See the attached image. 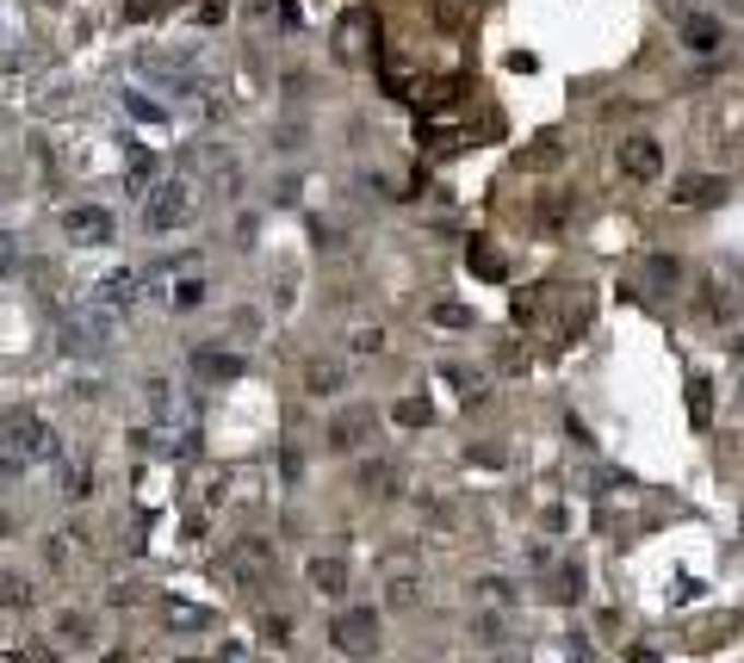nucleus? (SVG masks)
Wrapping results in <instances>:
<instances>
[{"mask_svg":"<svg viewBox=\"0 0 744 663\" xmlns=\"http://www.w3.org/2000/svg\"><path fill=\"white\" fill-rule=\"evenodd\" d=\"M0 447H13L25 465H32V459H57V435H50V422L32 416V410H13V416H7V435H0Z\"/></svg>","mask_w":744,"mask_h":663,"instance_id":"f257e3e1","label":"nucleus"},{"mask_svg":"<svg viewBox=\"0 0 744 663\" xmlns=\"http://www.w3.org/2000/svg\"><path fill=\"white\" fill-rule=\"evenodd\" d=\"M143 217H150V229H155V236H168V229H180V224L192 217V180H180V174H174V180L150 187V211H143Z\"/></svg>","mask_w":744,"mask_h":663,"instance_id":"f03ea898","label":"nucleus"},{"mask_svg":"<svg viewBox=\"0 0 744 663\" xmlns=\"http://www.w3.org/2000/svg\"><path fill=\"white\" fill-rule=\"evenodd\" d=\"M335 651H347V658H373L379 651V614L373 607H347V614H335Z\"/></svg>","mask_w":744,"mask_h":663,"instance_id":"7ed1b4c3","label":"nucleus"},{"mask_svg":"<svg viewBox=\"0 0 744 663\" xmlns=\"http://www.w3.org/2000/svg\"><path fill=\"white\" fill-rule=\"evenodd\" d=\"M62 236L81 242V248H99V242H113L118 236V224H113V211L106 205H69L62 211Z\"/></svg>","mask_w":744,"mask_h":663,"instance_id":"20e7f679","label":"nucleus"},{"mask_svg":"<svg viewBox=\"0 0 744 663\" xmlns=\"http://www.w3.org/2000/svg\"><path fill=\"white\" fill-rule=\"evenodd\" d=\"M621 174L651 187L658 174H664V150H658V137H621Z\"/></svg>","mask_w":744,"mask_h":663,"instance_id":"39448f33","label":"nucleus"},{"mask_svg":"<svg viewBox=\"0 0 744 663\" xmlns=\"http://www.w3.org/2000/svg\"><path fill=\"white\" fill-rule=\"evenodd\" d=\"M94 304H99V310H113V317H125V310L137 304V273H131V267H113V273H99Z\"/></svg>","mask_w":744,"mask_h":663,"instance_id":"423d86ee","label":"nucleus"},{"mask_svg":"<svg viewBox=\"0 0 744 663\" xmlns=\"http://www.w3.org/2000/svg\"><path fill=\"white\" fill-rule=\"evenodd\" d=\"M192 372H199V379H211V384H224V379H243L248 366H243V354H224V347H199V354H192Z\"/></svg>","mask_w":744,"mask_h":663,"instance_id":"0eeeda50","label":"nucleus"},{"mask_svg":"<svg viewBox=\"0 0 744 663\" xmlns=\"http://www.w3.org/2000/svg\"><path fill=\"white\" fill-rule=\"evenodd\" d=\"M229 565H236V577L255 589V583H261V577L273 570V546H261V540H243V546L229 552Z\"/></svg>","mask_w":744,"mask_h":663,"instance_id":"6e6552de","label":"nucleus"},{"mask_svg":"<svg viewBox=\"0 0 744 663\" xmlns=\"http://www.w3.org/2000/svg\"><path fill=\"white\" fill-rule=\"evenodd\" d=\"M310 589H317V595H329V602H342L347 595V565L342 558H335V552H329V558H310Z\"/></svg>","mask_w":744,"mask_h":663,"instance_id":"1a4fd4ad","label":"nucleus"},{"mask_svg":"<svg viewBox=\"0 0 744 663\" xmlns=\"http://www.w3.org/2000/svg\"><path fill=\"white\" fill-rule=\"evenodd\" d=\"M366 428H373V410H342L335 428H329V447H335V453H354L366 440Z\"/></svg>","mask_w":744,"mask_h":663,"instance_id":"9d476101","label":"nucleus"},{"mask_svg":"<svg viewBox=\"0 0 744 663\" xmlns=\"http://www.w3.org/2000/svg\"><path fill=\"white\" fill-rule=\"evenodd\" d=\"M720 20H713V13H683V44L688 50H701V57H713V50H720Z\"/></svg>","mask_w":744,"mask_h":663,"instance_id":"9b49d317","label":"nucleus"},{"mask_svg":"<svg viewBox=\"0 0 744 663\" xmlns=\"http://www.w3.org/2000/svg\"><path fill=\"white\" fill-rule=\"evenodd\" d=\"M720 192H725V180H713V174H688V180L670 187V199H676V205H720Z\"/></svg>","mask_w":744,"mask_h":663,"instance_id":"f8f14e48","label":"nucleus"},{"mask_svg":"<svg viewBox=\"0 0 744 663\" xmlns=\"http://www.w3.org/2000/svg\"><path fill=\"white\" fill-rule=\"evenodd\" d=\"M342 360H310L305 366V391L310 398H335V391H342Z\"/></svg>","mask_w":744,"mask_h":663,"instance_id":"ddd939ff","label":"nucleus"},{"mask_svg":"<svg viewBox=\"0 0 744 663\" xmlns=\"http://www.w3.org/2000/svg\"><path fill=\"white\" fill-rule=\"evenodd\" d=\"M361 490L366 496H391L398 490V472H391L385 459H373V465H361Z\"/></svg>","mask_w":744,"mask_h":663,"instance_id":"4468645a","label":"nucleus"},{"mask_svg":"<svg viewBox=\"0 0 744 663\" xmlns=\"http://www.w3.org/2000/svg\"><path fill=\"white\" fill-rule=\"evenodd\" d=\"M57 639L75 644V651H87V644H94V620H87V614H62V620H57Z\"/></svg>","mask_w":744,"mask_h":663,"instance_id":"2eb2a0df","label":"nucleus"},{"mask_svg":"<svg viewBox=\"0 0 744 663\" xmlns=\"http://www.w3.org/2000/svg\"><path fill=\"white\" fill-rule=\"evenodd\" d=\"M465 261H472L484 280H503V254H496L491 242H477V236H472V248H465Z\"/></svg>","mask_w":744,"mask_h":663,"instance_id":"dca6fc26","label":"nucleus"},{"mask_svg":"<svg viewBox=\"0 0 744 663\" xmlns=\"http://www.w3.org/2000/svg\"><path fill=\"white\" fill-rule=\"evenodd\" d=\"M87 490H94V472H87V465H69V472H62V496H69V502H81Z\"/></svg>","mask_w":744,"mask_h":663,"instance_id":"f3484780","label":"nucleus"},{"mask_svg":"<svg viewBox=\"0 0 744 663\" xmlns=\"http://www.w3.org/2000/svg\"><path fill=\"white\" fill-rule=\"evenodd\" d=\"M20 267H25V254H20V236H7V229H0V280H13Z\"/></svg>","mask_w":744,"mask_h":663,"instance_id":"a211bd4d","label":"nucleus"},{"mask_svg":"<svg viewBox=\"0 0 744 663\" xmlns=\"http://www.w3.org/2000/svg\"><path fill=\"white\" fill-rule=\"evenodd\" d=\"M385 602H391V607H416L422 583H416V577H391V595H385Z\"/></svg>","mask_w":744,"mask_h":663,"instance_id":"6ab92c4d","label":"nucleus"},{"mask_svg":"<svg viewBox=\"0 0 744 663\" xmlns=\"http://www.w3.org/2000/svg\"><path fill=\"white\" fill-rule=\"evenodd\" d=\"M391 422H398V428H422V422H428V403H422V398H403L398 410H391Z\"/></svg>","mask_w":744,"mask_h":663,"instance_id":"aec40b11","label":"nucleus"},{"mask_svg":"<svg viewBox=\"0 0 744 663\" xmlns=\"http://www.w3.org/2000/svg\"><path fill=\"white\" fill-rule=\"evenodd\" d=\"M32 602V583L25 577H0V607H25Z\"/></svg>","mask_w":744,"mask_h":663,"instance_id":"412c9836","label":"nucleus"},{"mask_svg":"<svg viewBox=\"0 0 744 663\" xmlns=\"http://www.w3.org/2000/svg\"><path fill=\"white\" fill-rule=\"evenodd\" d=\"M477 595H484V602H496V607H509V602H516L509 577H484V583H477Z\"/></svg>","mask_w":744,"mask_h":663,"instance_id":"4be33fe9","label":"nucleus"},{"mask_svg":"<svg viewBox=\"0 0 744 663\" xmlns=\"http://www.w3.org/2000/svg\"><path fill=\"white\" fill-rule=\"evenodd\" d=\"M168 298H174V310H192V304L205 298V280H180V285L168 292Z\"/></svg>","mask_w":744,"mask_h":663,"instance_id":"5701e85b","label":"nucleus"},{"mask_svg":"<svg viewBox=\"0 0 744 663\" xmlns=\"http://www.w3.org/2000/svg\"><path fill=\"white\" fill-rule=\"evenodd\" d=\"M676 273H683V267L670 261V254H651V261H646V280H651V285H670Z\"/></svg>","mask_w":744,"mask_h":663,"instance_id":"b1692460","label":"nucleus"},{"mask_svg":"<svg viewBox=\"0 0 744 663\" xmlns=\"http://www.w3.org/2000/svg\"><path fill=\"white\" fill-rule=\"evenodd\" d=\"M155 13H168V0H131V7H125V20H131V25L155 20Z\"/></svg>","mask_w":744,"mask_h":663,"instance_id":"393cba45","label":"nucleus"},{"mask_svg":"<svg viewBox=\"0 0 744 663\" xmlns=\"http://www.w3.org/2000/svg\"><path fill=\"white\" fill-rule=\"evenodd\" d=\"M435 322H447V329H472V310H465V304H440Z\"/></svg>","mask_w":744,"mask_h":663,"instance_id":"a878e982","label":"nucleus"},{"mask_svg":"<svg viewBox=\"0 0 744 663\" xmlns=\"http://www.w3.org/2000/svg\"><path fill=\"white\" fill-rule=\"evenodd\" d=\"M553 595H558V602H577V595H583V577H577V570H558Z\"/></svg>","mask_w":744,"mask_h":663,"instance_id":"bb28decb","label":"nucleus"},{"mask_svg":"<svg viewBox=\"0 0 744 663\" xmlns=\"http://www.w3.org/2000/svg\"><path fill=\"white\" fill-rule=\"evenodd\" d=\"M13 477H25V459L13 447H0V484H13Z\"/></svg>","mask_w":744,"mask_h":663,"instance_id":"cd10ccee","label":"nucleus"},{"mask_svg":"<svg viewBox=\"0 0 744 663\" xmlns=\"http://www.w3.org/2000/svg\"><path fill=\"white\" fill-rule=\"evenodd\" d=\"M688 410H695V422H707V379L688 384Z\"/></svg>","mask_w":744,"mask_h":663,"instance_id":"c85d7f7f","label":"nucleus"},{"mask_svg":"<svg viewBox=\"0 0 744 663\" xmlns=\"http://www.w3.org/2000/svg\"><path fill=\"white\" fill-rule=\"evenodd\" d=\"M7 663H50V658H44L38 644H13V651H7Z\"/></svg>","mask_w":744,"mask_h":663,"instance_id":"c756f323","label":"nucleus"},{"mask_svg":"<svg viewBox=\"0 0 744 663\" xmlns=\"http://www.w3.org/2000/svg\"><path fill=\"white\" fill-rule=\"evenodd\" d=\"M354 347H361V354H379L385 335H379V329H361V335H354Z\"/></svg>","mask_w":744,"mask_h":663,"instance_id":"7c9ffc66","label":"nucleus"},{"mask_svg":"<svg viewBox=\"0 0 744 663\" xmlns=\"http://www.w3.org/2000/svg\"><path fill=\"white\" fill-rule=\"evenodd\" d=\"M106 663H131V658H125V651H113V658H106Z\"/></svg>","mask_w":744,"mask_h":663,"instance_id":"2f4dec72","label":"nucleus"},{"mask_svg":"<svg viewBox=\"0 0 744 663\" xmlns=\"http://www.w3.org/2000/svg\"><path fill=\"white\" fill-rule=\"evenodd\" d=\"M7 528H13V521H7V514H0V540H7Z\"/></svg>","mask_w":744,"mask_h":663,"instance_id":"473e14b6","label":"nucleus"},{"mask_svg":"<svg viewBox=\"0 0 744 663\" xmlns=\"http://www.w3.org/2000/svg\"><path fill=\"white\" fill-rule=\"evenodd\" d=\"M180 663H205V658H180Z\"/></svg>","mask_w":744,"mask_h":663,"instance_id":"72a5a7b5","label":"nucleus"},{"mask_svg":"<svg viewBox=\"0 0 744 663\" xmlns=\"http://www.w3.org/2000/svg\"><path fill=\"white\" fill-rule=\"evenodd\" d=\"M732 7H739V13H744V0H732Z\"/></svg>","mask_w":744,"mask_h":663,"instance_id":"f704fd0d","label":"nucleus"}]
</instances>
